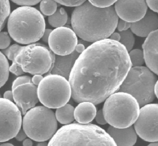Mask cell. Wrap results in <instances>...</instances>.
Wrapping results in <instances>:
<instances>
[{
	"instance_id": "obj_1",
	"label": "cell",
	"mask_w": 158,
	"mask_h": 146,
	"mask_svg": "<svg viewBox=\"0 0 158 146\" xmlns=\"http://www.w3.org/2000/svg\"><path fill=\"white\" fill-rule=\"evenodd\" d=\"M132 67L128 52L120 42L106 39L94 42L71 69L72 98L77 103H102L118 91Z\"/></svg>"
},
{
	"instance_id": "obj_2",
	"label": "cell",
	"mask_w": 158,
	"mask_h": 146,
	"mask_svg": "<svg viewBox=\"0 0 158 146\" xmlns=\"http://www.w3.org/2000/svg\"><path fill=\"white\" fill-rule=\"evenodd\" d=\"M118 21L113 6L99 8L86 1L74 10L71 24L77 36L94 43L110 37L117 28Z\"/></svg>"
},
{
	"instance_id": "obj_3",
	"label": "cell",
	"mask_w": 158,
	"mask_h": 146,
	"mask_svg": "<svg viewBox=\"0 0 158 146\" xmlns=\"http://www.w3.org/2000/svg\"><path fill=\"white\" fill-rule=\"evenodd\" d=\"M48 146H117L104 129L92 124L73 123L57 130Z\"/></svg>"
},
{
	"instance_id": "obj_4",
	"label": "cell",
	"mask_w": 158,
	"mask_h": 146,
	"mask_svg": "<svg viewBox=\"0 0 158 146\" xmlns=\"http://www.w3.org/2000/svg\"><path fill=\"white\" fill-rule=\"evenodd\" d=\"M46 30L44 16L36 8L22 6L10 15L8 30L11 37L17 43L29 45L42 38Z\"/></svg>"
},
{
	"instance_id": "obj_5",
	"label": "cell",
	"mask_w": 158,
	"mask_h": 146,
	"mask_svg": "<svg viewBox=\"0 0 158 146\" xmlns=\"http://www.w3.org/2000/svg\"><path fill=\"white\" fill-rule=\"evenodd\" d=\"M55 62V55L50 48L41 43H33L23 46L10 66V72L16 76L24 73L43 75L52 71Z\"/></svg>"
},
{
	"instance_id": "obj_6",
	"label": "cell",
	"mask_w": 158,
	"mask_h": 146,
	"mask_svg": "<svg viewBox=\"0 0 158 146\" xmlns=\"http://www.w3.org/2000/svg\"><path fill=\"white\" fill-rule=\"evenodd\" d=\"M140 109L138 102L132 95L117 91L105 100L102 111L110 125L125 128L134 124L139 115Z\"/></svg>"
},
{
	"instance_id": "obj_7",
	"label": "cell",
	"mask_w": 158,
	"mask_h": 146,
	"mask_svg": "<svg viewBox=\"0 0 158 146\" xmlns=\"http://www.w3.org/2000/svg\"><path fill=\"white\" fill-rule=\"evenodd\" d=\"M157 81L156 76L148 67H132L117 91L131 94L142 107L155 98Z\"/></svg>"
},
{
	"instance_id": "obj_8",
	"label": "cell",
	"mask_w": 158,
	"mask_h": 146,
	"mask_svg": "<svg viewBox=\"0 0 158 146\" xmlns=\"http://www.w3.org/2000/svg\"><path fill=\"white\" fill-rule=\"evenodd\" d=\"M55 114L45 106H35L27 111L23 119V129L32 140L40 141L50 140L57 131Z\"/></svg>"
},
{
	"instance_id": "obj_9",
	"label": "cell",
	"mask_w": 158,
	"mask_h": 146,
	"mask_svg": "<svg viewBox=\"0 0 158 146\" xmlns=\"http://www.w3.org/2000/svg\"><path fill=\"white\" fill-rule=\"evenodd\" d=\"M40 102L50 109H58L68 103L72 96L70 82L64 77L50 74L43 77L37 89Z\"/></svg>"
},
{
	"instance_id": "obj_10",
	"label": "cell",
	"mask_w": 158,
	"mask_h": 146,
	"mask_svg": "<svg viewBox=\"0 0 158 146\" xmlns=\"http://www.w3.org/2000/svg\"><path fill=\"white\" fill-rule=\"evenodd\" d=\"M0 142H4L15 137L21 129L22 113L13 101L0 99Z\"/></svg>"
},
{
	"instance_id": "obj_11",
	"label": "cell",
	"mask_w": 158,
	"mask_h": 146,
	"mask_svg": "<svg viewBox=\"0 0 158 146\" xmlns=\"http://www.w3.org/2000/svg\"><path fill=\"white\" fill-rule=\"evenodd\" d=\"M134 127L143 140L158 141V104L150 103L141 107Z\"/></svg>"
},
{
	"instance_id": "obj_12",
	"label": "cell",
	"mask_w": 158,
	"mask_h": 146,
	"mask_svg": "<svg viewBox=\"0 0 158 146\" xmlns=\"http://www.w3.org/2000/svg\"><path fill=\"white\" fill-rule=\"evenodd\" d=\"M77 35L67 27H58L50 35L48 45L52 51L59 56H67L73 53L77 45Z\"/></svg>"
},
{
	"instance_id": "obj_13",
	"label": "cell",
	"mask_w": 158,
	"mask_h": 146,
	"mask_svg": "<svg viewBox=\"0 0 158 146\" xmlns=\"http://www.w3.org/2000/svg\"><path fill=\"white\" fill-rule=\"evenodd\" d=\"M114 8L120 19L130 23L139 21L148 11L146 0H117Z\"/></svg>"
},
{
	"instance_id": "obj_14",
	"label": "cell",
	"mask_w": 158,
	"mask_h": 146,
	"mask_svg": "<svg viewBox=\"0 0 158 146\" xmlns=\"http://www.w3.org/2000/svg\"><path fill=\"white\" fill-rule=\"evenodd\" d=\"M37 89L32 82H29L19 85L12 90L15 102L21 109L23 115L39 101Z\"/></svg>"
},
{
	"instance_id": "obj_15",
	"label": "cell",
	"mask_w": 158,
	"mask_h": 146,
	"mask_svg": "<svg viewBox=\"0 0 158 146\" xmlns=\"http://www.w3.org/2000/svg\"><path fill=\"white\" fill-rule=\"evenodd\" d=\"M142 48L147 67L158 75V29L147 37Z\"/></svg>"
},
{
	"instance_id": "obj_16",
	"label": "cell",
	"mask_w": 158,
	"mask_h": 146,
	"mask_svg": "<svg viewBox=\"0 0 158 146\" xmlns=\"http://www.w3.org/2000/svg\"><path fill=\"white\" fill-rule=\"evenodd\" d=\"M130 30L141 37H147L151 33L158 29V17L151 10H148L145 16L139 21L131 23Z\"/></svg>"
},
{
	"instance_id": "obj_17",
	"label": "cell",
	"mask_w": 158,
	"mask_h": 146,
	"mask_svg": "<svg viewBox=\"0 0 158 146\" xmlns=\"http://www.w3.org/2000/svg\"><path fill=\"white\" fill-rule=\"evenodd\" d=\"M107 132L117 146H133L137 139V134L135 127L132 126L125 128H117L110 126Z\"/></svg>"
},
{
	"instance_id": "obj_18",
	"label": "cell",
	"mask_w": 158,
	"mask_h": 146,
	"mask_svg": "<svg viewBox=\"0 0 158 146\" xmlns=\"http://www.w3.org/2000/svg\"><path fill=\"white\" fill-rule=\"evenodd\" d=\"M75 109V119L77 123H89L96 116L97 109L95 104L88 101L79 102Z\"/></svg>"
},
{
	"instance_id": "obj_19",
	"label": "cell",
	"mask_w": 158,
	"mask_h": 146,
	"mask_svg": "<svg viewBox=\"0 0 158 146\" xmlns=\"http://www.w3.org/2000/svg\"><path fill=\"white\" fill-rule=\"evenodd\" d=\"M75 109L71 104H67L58 108L55 112L57 121L62 124L67 125L73 123L75 119Z\"/></svg>"
},
{
	"instance_id": "obj_20",
	"label": "cell",
	"mask_w": 158,
	"mask_h": 146,
	"mask_svg": "<svg viewBox=\"0 0 158 146\" xmlns=\"http://www.w3.org/2000/svg\"><path fill=\"white\" fill-rule=\"evenodd\" d=\"M68 16L66 11L64 8L58 9L52 15L48 18L49 23L55 28L63 27L67 23Z\"/></svg>"
},
{
	"instance_id": "obj_21",
	"label": "cell",
	"mask_w": 158,
	"mask_h": 146,
	"mask_svg": "<svg viewBox=\"0 0 158 146\" xmlns=\"http://www.w3.org/2000/svg\"><path fill=\"white\" fill-rule=\"evenodd\" d=\"M10 72V65L6 56L1 52V87H2L9 78Z\"/></svg>"
},
{
	"instance_id": "obj_22",
	"label": "cell",
	"mask_w": 158,
	"mask_h": 146,
	"mask_svg": "<svg viewBox=\"0 0 158 146\" xmlns=\"http://www.w3.org/2000/svg\"><path fill=\"white\" fill-rule=\"evenodd\" d=\"M121 35V39L119 42L123 45L127 51L129 52L132 50L134 47L135 42V38L134 33L131 30L122 31L120 33Z\"/></svg>"
},
{
	"instance_id": "obj_23",
	"label": "cell",
	"mask_w": 158,
	"mask_h": 146,
	"mask_svg": "<svg viewBox=\"0 0 158 146\" xmlns=\"http://www.w3.org/2000/svg\"><path fill=\"white\" fill-rule=\"evenodd\" d=\"M128 54L132 67L141 66L145 63L144 52L141 50L138 49L132 50L128 52Z\"/></svg>"
},
{
	"instance_id": "obj_24",
	"label": "cell",
	"mask_w": 158,
	"mask_h": 146,
	"mask_svg": "<svg viewBox=\"0 0 158 146\" xmlns=\"http://www.w3.org/2000/svg\"><path fill=\"white\" fill-rule=\"evenodd\" d=\"M57 2L55 0H42L40 2V8L44 15H52L57 10Z\"/></svg>"
},
{
	"instance_id": "obj_25",
	"label": "cell",
	"mask_w": 158,
	"mask_h": 146,
	"mask_svg": "<svg viewBox=\"0 0 158 146\" xmlns=\"http://www.w3.org/2000/svg\"><path fill=\"white\" fill-rule=\"evenodd\" d=\"M10 5L9 0H1V29L5 26L7 18L10 15Z\"/></svg>"
},
{
	"instance_id": "obj_26",
	"label": "cell",
	"mask_w": 158,
	"mask_h": 146,
	"mask_svg": "<svg viewBox=\"0 0 158 146\" xmlns=\"http://www.w3.org/2000/svg\"><path fill=\"white\" fill-rule=\"evenodd\" d=\"M23 47V46L17 44H14L7 48L2 50L1 52L9 60L12 61L14 62L15 61V57Z\"/></svg>"
},
{
	"instance_id": "obj_27",
	"label": "cell",
	"mask_w": 158,
	"mask_h": 146,
	"mask_svg": "<svg viewBox=\"0 0 158 146\" xmlns=\"http://www.w3.org/2000/svg\"><path fill=\"white\" fill-rule=\"evenodd\" d=\"M10 34L6 32H1L0 34V49L7 48L10 46L11 40Z\"/></svg>"
},
{
	"instance_id": "obj_28",
	"label": "cell",
	"mask_w": 158,
	"mask_h": 146,
	"mask_svg": "<svg viewBox=\"0 0 158 146\" xmlns=\"http://www.w3.org/2000/svg\"><path fill=\"white\" fill-rule=\"evenodd\" d=\"M117 0H88L92 5L99 8H107L112 6Z\"/></svg>"
},
{
	"instance_id": "obj_29",
	"label": "cell",
	"mask_w": 158,
	"mask_h": 146,
	"mask_svg": "<svg viewBox=\"0 0 158 146\" xmlns=\"http://www.w3.org/2000/svg\"><path fill=\"white\" fill-rule=\"evenodd\" d=\"M57 3L67 7H77L85 2L86 0H55Z\"/></svg>"
},
{
	"instance_id": "obj_30",
	"label": "cell",
	"mask_w": 158,
	"mask_h": 146,
	"mask_svg": "<svg viewBox=\"0 0 158 146\" xmlns=\"http://www.w3.org/2000/svg\"><path fill=\"white\" fill-rule=\"evenodd\" d=\"M29 82H32V78L28 76L19 77L14 81L12 89H14L19 85H22L25 83H29Z\"/></svg>"
},
{
	"instance_id": "obj_31",
	"label": "cell",
	"mask_w": 158,
	"mask_h": 146,
	"mask_svg": "<svg viewBox=\"0 0 158 146\" xmlns=\"http://www.w3.org/2000/svg\"><path fill=\"white\" fill-rule=\"evenodd\" d=\"M17 5L22 6H31L36 5L42 0H11Z\"/></svg>"
},
{
	"instance_id": "obj_32",
	"label": "cell",
	"mask_w": 158,
	"mask_h": 146,
	"mask_svg": "<svg viewBox=\"0 0 158 146\" xmlns=\"http://www.w3.org/2000/svg\"><path fill=\"white\" fill-rule=\"evenodd\" d=\"M131 23H128L126 21L120 19L118 22L117 25V30L121 32L122 31L128 30L131 27Z\"/></svg>"
},
{
	"instance_id": "obj_33",
	"label": "cell",
	"mask_w": 158,
	"mask_h": 146,
	"mask_svg": "<svg viewBox=\"0 0 158 146\" xmlns=\"http://www.w3.org/2000/svg\"><path fill=\"white\" fill-rule=\"evenodd\" d=\"M95 118L96 119V122L99 124L104 125L107 123L105 117H104L102 110H99L97 112Z\"/></svg>"
},
{
	"instance_id": "obj_34",
	"label": "cell",
	"mask_w": 158,
	"mask_h": 146,
	"mask_svg": "<svg viewBox=\"0 0 158 146\" xmlns=\"http://www.w3.org/2000/svg\"><path fill=\"white\" fill-rule=\"evenodd\" d=\"M146 1L152 11L158 13V0H146Z\"/></svg>"
},
{
	"instance_id": "obj_35",
	"label": "cell",
	"mask_w": 158,
	"mask_h": 146,
	"mask_svg": "<svg viewBox=\"0 0 158 146\" xmlns=\"http://www.w3.org/2000/svg\"><path fill=\"white\" fill-rule=\"evenodd\" d=\"M27 136L23 129H21V130L18 132V134L15 136V139L18 141H23L25 139L27 138Z\"/></svg>"
},
{
	"instance_id": "obj_36",
	"label": "cell",
	"mask_w": 158,
	"mask_h": 146,
	"mask_svg": "<svg viewBox=\"0 0 158 146\" xmlns=\"http://www.w3.org/2000/svg\"><path fill=\"white\" fill-rule=\"evenodd\" d=\"M43 78V76L41 75H34V77L32 78V82L35 86H38Z\"/></svg>"
},
{
	"instance_id": "obj_37",
	"label": "cell",
	"mask_w": 158,
	"mask_h": 146,
	"mask_svg": "<svg viewBox=\"0 0 158 146\" xmlns=\"http://www.w3.org/2000/svg\"><path fill=\"white\" fill-rule=\"evenodd\" d=\"M52 30L50 29H46L44 34L42 36V40L45 43L48 42L49 38L50 35L52 32Z\"/></svg>"
},
{
	"instance_id": "obj_38",
	"label": "cell",
	"mask_w": 158,
	"mask_h": 146,
	"mask_svg": "<svg viewBox=\"0 0 158 146\" xmlns=\"http://www.w3.org/2000/svg\"><path fill=\"white\" fill-rule=\"evenodd\" d=\"M3 98L6 99L11 101H14L13 91H11V90H8V91H5V93L3 94Z\"/></svg>"
},
{
	"instance_id": "obj_39",
	"label": "cell",
	"mask_w": 158,
	"mask_h": 146,
	"mask_svg": "<svg viewBox=\"0 0 158 146\" xmlns=\"http://www.w3.org/2000/svg\"><path fill=\"white\" fill-rule=\"evenodd\" d=\"M111 40H114V41H118L119 42L121 39V35L120 33H116V32H114L110 36V37Z\"/></svg>"
},
{
	"instance_id": "obj_40",
	"label": "cell",
	"mask_w": 158,
	"mask_h": 146,
	"mask_svg": "<svg viewBox=\"0 0 158 146\" xmlns=\"http://www.w3.org/2000/svg\"><path fill=\"white\" fill-rule=\"evenodd\" d=\"M85 46L82 44H78L76 47L75 50L78 53H81L85 50Z\"/></svg>"
},
{
	"instance_id": "obj_41",
	"label": "cell",
	"mask_w": 158,
	"mask_h": 146,
	"mask_svg": "<svg viewBox=\"0 0 158 146\" xmlns=\"http://www.w3.org/2000/svg\"><path fill=\"white\" fill-rule=\"evenodd\" d=\"M31 139L26 138L23 140V145L24 146H31L33 145V142Z\"/></svg>"
},
{
	"instance_id": "obj_42",
	"label": "cell",
	"mask_w": 158,
	"mask_h": 146,
	"mask_svg": "<svg viewBox=\"0 0 158 146\" xmlns=\"http://www.w3.org/2000/svg\"><path fill=\"white\" fill-rule=\"evenodd\" d=\"M154 92H155V96L158 99V80L156 82L154 87Z\"/></svg>"
},
{
	"instance_id": "obj_43",
	"label": "cell",
	"mask_w": 158,
	"mask_h": 146,
	"mask_svg": "<svg viewBox=\"0 0 158 146\" xmlns=\"http://www.w3.org/2000/svg\"><path fill=\"white\" fill-rule=\"evenodd\" d=\"M48 143H47L46 141H40L37 146H48Z\"/></svg>"
},
{
	"instance_id": "obj_44",
	"label": "cell",
	"mask_w": 158,
	"mask_h": 146,
	"mask_svg": "<svg viewBox=\"0 0 158 146\" xmlns=\"http://www.w3.org/2000/svg\"><path fill=\"white\" fill-rule=\"evenodd\" d=\"M148 146H158V141H154L152 142L149 144Z\"/></svg>"
},
{
	"instance_id": "obj_45",
	"label": "cell",
	"mask_w": 158,
	"mask_h": 146,
	"mask_svg": "<svg viewBox=\"0 0 158 146\" xmlns=\"http://www.w3.org/2000/svg\"><path fill=\"white\" fill-rule=\"evenodd\" d=\"M1 146H13V144L9 143H4L3 144H2Z\"/></svg>"
}]
</instances>
